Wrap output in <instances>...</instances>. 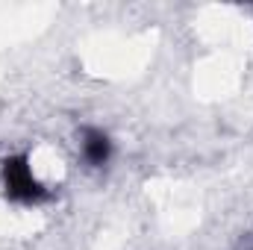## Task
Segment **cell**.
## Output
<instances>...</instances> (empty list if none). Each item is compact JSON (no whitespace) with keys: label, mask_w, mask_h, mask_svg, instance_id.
Segmentation results:
<instances>
[{"label":"cell","mask_w":253,"mask_h":250,"mask_svg":"<svg viewBox=\"0 0 253 250\" xmlns=\"http://www.w3.org/2000/svg\"><path fill=\"white\" fill-rule=\"evenodd\" d=\"M83 156H85V162L94 165V168L106 165L109 156H112V141H109V135L100 132V129H94V126L83 129Z\"/></svg>","instance_id":"obj_2"},{"label":"cell","mask_w":253,"mask_h":250,"mask_svg":"<svg viewBox=\"0 0 253 250\" xmlns=\"http://www.w3.org/2000/svg\"><path fill=\"white\" fill-rule=\"evenodd\" d=\"M251 250H253V248H251Z\"/></svg>","instance_id":"obj_3"},{"label":"cell","mask_w":253,"mask_h":250,"mask_svg":"<svg viewBox=\"0 0 253 250\" xmlns=\"http://www.w3.org/2000/svg\"><path fill=\"white\" fill-rule=\"evenodd\" d=\"M3 191L15 203H44V200H50V191L33 177L30 159L24 153L3 159Z\"/></svg>","instance_id":"obj_1"}]
</instances>
